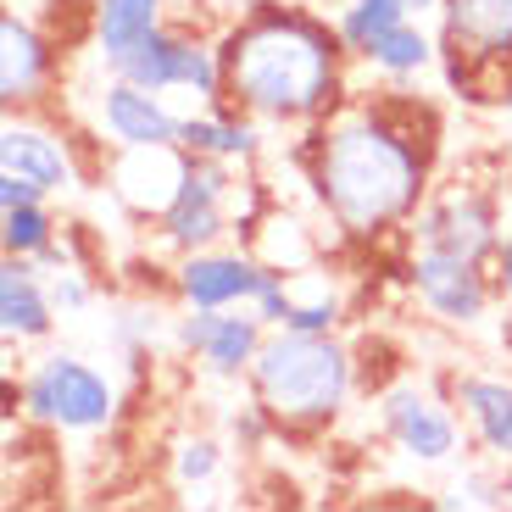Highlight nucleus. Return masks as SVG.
<instances>
[{
	"label": "nucleus",
	"mask_w": 512,
	"mask_h": 512,
	"mask_svg": "<svg viewBox=\"0 0 512 512\" xmlns=\"http://www.w3.org/2000/svg\"><path fill=\"white\" fill-rule=\"evenodd\" d=\"M90 117H95V134L112 145H179V128H184V112H173L167 95L145 90L123 73H106L95 84Z\"/></svg>",
	"instance_id": "f8f14e48"
},
{
	"label": "nucleus",
	"mask_w": 512,
	"mask_h": 512,
	"mask_svg": "<svg viewBox=\"0 0 512 512\" xmlns=\"http://www.w3.org/2000/svg\"><path fill=\"white\" fill-rule=\"evenodd\" d=\"M368 73H379L384 84H396V90H407V84H418L429 67H440V39L429 34V28L418 23V17H407V23L384 28L379 39H373L368 51L357 56Z\"/></svg>",
	"instance_id": "a211bd4d"
},
{
	"label": "nucleus",
	"mask_w": 512,
	"mask_h": 512,
	"mask_svg": "<svg viewBox=\"0 0 512 512\" xmlns=\"http://www.w3.org/2000/svg\"><path fill=\"white\" fill-rule=\"evenodd\" d=\"M418 245H440L451 256H468V262H490V251L501 245V212L485 190L474 184H451V190L429 195L418 206V218L407 223Z\"/></svg>",
	"instance_id": "9d476101"
},
{
	"label": "nucleus",
	"mask_w": 512,
	"mask_h": 512,
	"mask_svg": "<svg viewBox=\"0 0 512 512\" xmlns=\"http://www.w3.org/2000/svg\"><path fill=\"white\" fill-rule=\"evenodd\" d=\"M234 212H240V179H234V162H218V156H195L184 162V184L173 195L162 218H156V234L173 256L206 251V245H223L234 234Z\"/></svg>",
	"instance_id": "6e6552de"
},
{
	"label": "nucleus",
	"mask_w": 512,
	"mask_h": 512,
	"mask_svg": "<svg viewBox=\"0 0 512 512\" xmlns=\"http://www.w3.org/2000/svg\"><path fill=\"white\" fill-rule=\"evenodd\" d=\"M256 284H262V262H256L251 245H240V251L206 245V251H190L173 262V301L179 307H206V312L251 307Z\"/></svg>",
	"instance_id": "ddd939ff"
},
{
	"label": "nucleus",
	"mask_w": 512,
	"mask_h": 512,
	"mask_svg": "<svg viewBox=\"0 0 512 512\" xmlns=\"http://www.w3.org/2000/svg\"><path fill=\"white\" fill-rule=\"evenodd\" d=\"M28 201H51V195L39 190V184L17 179V173H0V212H6V206H28Z\"/></svg>",
	"instance_id": "bb28decb"
},
{
	"label": "nucleus",
	"mask_w": 512,
	"mask_h": 512,
	"mask_svg": "<svg viewBox=\"0 0 512 512\" xmlns=\"http://www.w3.org/2000/svg\"><path fill=\"white\" fill-rule=\"evenodd\" d=\"M501 112H512V67H507V84H501Z\"/></svg>",
	"instance_id": "c756f323"
},
{
	"label": "nucleus",
	"mask_w": 512,
	"mask_h": 512,
	"mask_svg": "<svg viewBox=\"0 0 512 512\" xmlns=\"http://www.w3.org/2000/svg\"><path fill=\"white\" fill-rule=\"evenodd\" d=\"M251 396L273 418L279 435H323L346 418L351 396H357V357L340 334H301V329H268L262 351H256Z\"/></svg>",
	"instance_id": "7ed1b4c3"
},
{
	"label": "nucleus",
	"mask_w": 512,
	"mask_h": 512,
	"mask_svg": "<svg viewBox=\"0 0 512 512\" xmlns=\"http://www.w3.org/2000/svg\"><path fill=\"white\" fill-rule=\"evenodd\" d=\"M156 23H167V0H95L90 6V45L106 67H117Z\"/></svg>",
	"instance_id": "aec40b11"
},
{
	"label": "nucleus",
	"mask_w": 512,
	"mask_h": 512,
	"mask_svg": "<svg viewBox=\"0 0 512 512\" xmlns=\"http://www.w3.org/2000/svg\"><path fill=\"white\" fill-rule=\"evenodd\" d=\"M17 407L28 423L56 435H106L117 423V384L78 351H51L17 384Z\"/></svg>",
	"instance_id": "39448f33"
},
{
	"label": "nucleus",
	"mask_w": 512,
	"mask_h": 512,
	"mask_svg": "<svg viewBox=\"0 0 512 512\" xmlns=\"http://www.w3.org/2000/svg\"><path fill=\"white\" fill-rule=\"evenodd\" d=\"M435 507L446 512H507V496H501V468H468L457 474L446 490L435 496Z\"/></svg>",
	"instance_id": "5701e85b"
},
{
	"label": "nucleus",
	"mask_w": 512,
	"mask_h": 512,
	"mask_svg": "<svg viewBox=\"0 0 512 512\" xmlns=\"http://www.w3.org/2000/svg\"><path fill=\"white\" fill-rule=\"evenodd\" d=\"M223 457H229V446H223L218 435H179V440H173V457H167L173 485H179V490L212 485V479L223 474Z\"/></svg>",
	"instance_id": "4be33fe9"
},
{
	"label": "nucleus",
	"mask_w": 512,
	"mask_h": 512,
	"mask_svg": "<svg viewBox=\"0 0 512 512\" xmlns=\"http://www.w3.org/2000/svg\"><path fill=\"white\" fill-rule=\"evenodd\" d=\"M312 206L346 245H379L407 229L429 201L435 112L396 90V101H340L301 145Z\"/></svg>",
	"instance_id": "f257e3e1"
},
{
	"label": "nucleus",
	"mask_w": 512,
	"mask_h": 512,
	"mask_svg": "<svg viewBox=\"0 0 512 512\" xmlns=\"http://www.w3.org/2000/svg\"><path fill=\"white\" fill-rule=\"evenodd\" d=\"M501 468V496H507V507H512V462H496Z\"/></svg>",
	"instance_id": "c85d7f7f"
},
{
	"label": "nucleus",
	"mask_w": 512,
	"mask_h": 512,
	"mask_svg": "<svg viewBox=\"0 0 512 512\" xmlns=\"http://www.w3.org/2000/svg\"><path fill=\"white\" fill-rule=\"evenodd\" d=\"M379 435L418 468H446L468 446V423H462L451 390H429L423 379H396L379 396Z\"/></svg>",
	"instance_id": "0eeeda50"
},
{
	"label": "nucleus",
	"mask_w": 512,
	"mask_h": 512,
	"mask_svg": "<svg viewBox=\"0 0 512 512\" xmlns=\"http://www.w3.org/2000/svg\"><path fill=\"white\" fill-rule=\"evenodd\" d=\"M485 268H490V284H496V301L507 307V301H512V234H501V245L490 251Z\"/></svg>",
	"instance_id": "a878e982"
},
{
	"label": "nucleus",
	"mask_w": 512,
	"mask_h": 512,
	"mask_svg": "<svg viewBox=\"0 0 512 512\" xmlns=\"http://www.w3.org/2000/svg\"><path fill=\"white\" fill-rule=\"evenodd\" d=\"M156 329H162V318H156L151 307H128V312L112 318V346L123 351L128 362H140L145 351L156 346Z\"/></svg>",
	"instance_id": "b1692460"
},
{
	"label": "nucleus",
	"mask_w": 512,
	"mask_h": 512,
	"mask_svg": "<svg viewBox=\"0 0 512 512\" xmlns=\"http://www.w3.org/2000/svg\"><path fill=\"white\" fill-rule=\"evenodd\" d=\"M496 340H501V351L512 357V301H507V312H501V329H496Z\"/></svg>",
	"instance_id": "cd10ccee"
},
{
	"label": "nucleus",
	"mask_w": 512,
	"mask_h": 512,
	"mask_svg": "<svg viewBox=\"0 0 512 512\" xmlns=\"http://www.w3.org/2000/svg\"><path fill=\"white\" fill-rule=\"evenodd\" d=\"M440 73L462 101H501L512 67V0H440Z\"/></svg>",
	"instance_id": "20e7f679"
},
{
	"label": "nucleus",
	"mask_w": 512,
	"mask_h": 512,
	"mask_svg": "<svg viewBox=\"0 0 512 512\" xmlns=\"http://www.w3.org/2000/svg\"><path fill=\"white\" fill-rule=\"evenodd\" d=\"M56 295H51V279L39 273L34 256H6L0 262V334L6 346H39L51 340L56 329Z\"/></svg>",
	"instance_id": "dca6fc26"
},
{
	"label": "nucleus",
	"mask_w": 512,
	"mask_h": 512,
	"mask_svg": "<svg viewBox=\"0 0 512 512\" xmlns=\"http://www.w3.org/2000/svg\"><path fill=\"white\" fill-rule=\"evenodd\" d=\"M256 117H245L240 106L218 101V106H201V112H184V128H179V145L195 156H218V162H234V167H251L256 156L268 151Z\"/></svg>",
	"instance_id": "f3484780"
},
{
	"label": "nucleus",
	"mask_w": 512,
	"mask_h": 512,
	"mask_svg": "<svg viewBox=\"0 0 512 512\" xmlns=\"http://www.w3.org/2000/svg\"><path fill=\"white\" fill-rule=\"evenodd\" d=\"M223 101L268 128H312L346 101V39L312 6L251 0L218 34Z\"/></svg>",
	"instance_id": "f03ea898"
},
{
	"label": "nucleus",
	"mask_w": 512,
	"mask_h": 512,
	"mask_svg": "<svg viewBox=\"0 0 512 512\" xmlns=\"http://www.w3.org/2000/svg\"><path fill=\"white\" fill-rule=\"evenodd\" d=\"M56 234H62V223H56L51 201H28L0 212V251L6 256H39Z\"/></svg>",
	"instance_id": "412c9836"
},
{
	"label": "nucleus",
	"mask_w": 512,
	"mask_h": 512,
	"mask_svg": "<svg viewBox=\"0 0 512 512\" xmlns=\"http://www.w3.org/2000/svg\"><path fill=\"white\" fill-rule=\"evenodd\" d=\"M446 390L457 401L462 423H468V440L479 446V457L512 462V379L507 373L457 368L446 373Z\"/></svg>",
	"instance_id": "2eb2a0df"
},
{
	"label": "nucleus",
	"mask_w": 512,
	"mask_h": 512,
	"mask_svg": "<svg viewBox=\"0 0 512 512\" xmlns=\"http://www.w3.org/2000/svg\"><path fill=\"white\" fill-rule=\"evenodd\" d=\"M0 173H17V179L39 184L45 195H62L78 184L73 140L39 112H6V123H0Z\"/></svg>",
	"instance_id": "4468645a"
},
{
	"label": "nucleus",
	"mask_w": 512,
	"mask_h": 512,
	"mask_svg": "<svg viewBox=\"0 0 512 512\" xmlns=\"http://www.w3.org/2000/svg\"><path fill=\"white\" fill-rule=\"evenodd\" d=\"M407 284L418 295V307L435 323H446V329H479L490 318V307H496V284H490L485 262L451 256L440 245H412Z\"/></svg>",
	"instance_id": "1a4fd4ad"
},
{
	"label": "nucleus",
	"mask_w": 512,
	"mask_h": 512,
	"mask_svg": "<svg viewBox=\"0 0 512 512\" xmlns=\"http://www.w3.org/2000/svg\"><path fill=\"white\" fill-rule=\"evenodd\" d=\"M106 73H123L134 84L156 95H190L195 106H218L223 101V56H218V39L201 34V28H184V23H156L151 34L134 45L117 67Z\"/></svg>",
	"instance_id": "423d86ee"
},
{
	"label": "nucleus",
	"mask_w": 512,
	"mask_h": 512,
	"mask_svg": "<svg viewBox=\"0 0 512 512\" xmlns=\"http://www.w3.org/2000/svg\"><path fill=\"white\" fill-rule=\"evenodd\" d=\"M307 6H340V0H307Z\"/></svg>",
	"instance_id": "7c9ffc66"
},
{
	"label": "nucleus",
	"mask_w": 512,
	"mask_h": 512,
	"mask_svg": "<svg viewBox=\"0 0 512 512\" xmlns=\"http://www.w3.org/2000/svg\"><path fill=\"white\" fill-rule=\"evenodd\" d=\"M262 340H268V323L256 318V307H229L218 318V329H212V340H206V351L195 357V368L218 384H240L251 373Z\"/></svg>",
	"instance_id": "6ab92c4d"
},
{
	"label": "nucleus",
	"mask_w": 512,
	"mask_h": 512,
	"mask_svg": "<svg viewBox=\"0 0 512 512\" xmlns=\"http://www.w3.org/2000/svg\"><path fill=\"white\" fill-rule=\"evenodd\" d=\"M56 39L23 17L17 6L0 12V106L6 112H39L56 90Z\"/></svg>",
	"instance_id": "9b49d317"
},
{
	"label": "nucleus",
	"mask_w": 512,
	"mask_h": 512,
	"mask_svg": "<svg viewBox=\"0 0 512 512\" xmlns=\"http://www.w3.org/2000/svg\"><path fill=\"white\" fill-rule=\"evenodd\" d=\"M51 295H56V312H62V318L90 312V301H95V290H90V279H84V268L56 273V279H51Z\"/></svg>",
	"instance_id": "393cba45"
}]
</instances>
